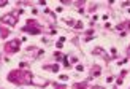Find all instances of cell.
Instances as JSON below:
<instances>
[{
    "instance_id": "obj_1",
    "label": "cell",
    "mask_w": 130,
    "mask_h": 89,
    "mask_svg": "<svg viewBox=\"0 0 130 89\" xmlns=\"http://www.w3.org/2000/svg\"><path fill=\"white\" fill-rule=\"evenodd\" d=\"M5 49H7L8 52H14V51H17V49H19V41H17V40L11 41V43H8L7 46H5Z\"/></svg>"
},
{
    "instance_id": "obj_2",
    "label": "cell",
    "mask_w": 130,
    "mask_h": 89,
    "mask_svg": "<svg viewBox=\"0 0 130 89\" xmlns=\"http://www.w3.org/2000/svg\"><path fill=\"white\" fill-rule=\"evenodd\" d=\"M3 22H8V24H14L16 19H14L13 16H5V17H3Z\"/></svg>"
}]
</instances>
